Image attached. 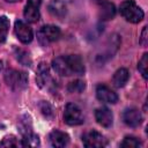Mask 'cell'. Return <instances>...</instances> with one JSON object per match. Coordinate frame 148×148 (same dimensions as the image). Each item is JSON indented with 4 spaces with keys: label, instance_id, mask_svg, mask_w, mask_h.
Instances as JSON below:
<instances>
[{
    "label": "cell",
    "instance_id": "cell-15",
    "mask_svg": "<svg viewBox=\"0 0 148 148\" xmlns=\"http://www.w3.org/2000/svg\"><path fill=\"white\" fill-rule=\"evenodd\" d=\"M130 79V72L126 68H119L114 72L112 76V84L116 88H121L124 87Z\"/></svg>",
    "mask_w": 148,
    "mask_h": 148
},
{
    "label": "cell",
    "instance_id": "cell-8",
    "mask_svg": "<svg viewBox=\"0 0 148 148\" xmlns=\"http://www.w3.org/2000/svg\"><path fill=\"white\" fill-rule=\"evenodd\" d=\"M42 0H28L25 7H24V18L29 23H35L39 20V7H40Z\"/></svg>",
    "mask_w": 148,
    "mask_h": 148
},
{
    "label": "cell",
    "instance_id": "cell-24",
    "mask_svg": "<svg viewBox=\"0 0 148 148\" xmlns=\"http://www.w3.org/2000/svg\"><path fill=\"white\" fill-rule=\"evenodd\" d=\"M67 89H68L69 92H77L79 94V92H82L86 89V83L82 80H75V81H73L68 84Z\"/></svg>",
    "mask_w": 148,
    "mask_h": 148
},
{
    "label": "cell",
    "instance_id": "cell-9",
    "mask_svg": "<svg viewBox=\"0 0 148 148\" xmlns=\"http://www.w3.org/2000/svg\"><path fill=\"white\" fill-rule=\"evenodd\" d=\"M36 81H37V84H38L40 88L49 89L51 86H53V81H52V79H51L49 67H47L44 62H40V64L38 65L37 75H36Z\"/></svg>",
    "mask_w": 148,
    "mask_h": 148
},
{
    "label": "cell",
    "instance_id": "cell-14",
    "mask_svg": "<svg viewBox=\"0 0 148 148\" xmlns=\"http://www.w3.org/2000/svg\"><path fill=\"white\" fill-rule=\"evenodd\" d=\"M116 15V7L112 2L104 1L99 6V18L102 21H109L112 20Z\"/></svg>",
    "mask_w": 148,
    "mask_h": 148
},
{
    "label": "cell",
    "instance_id": "cell-20",
    "mask_svg": "<svg viewBox=\"0 0 148 148\" xmlns=\"http://www.w3.org/2000/svg\"><path fill=\"white\" fill-rule=\"evenodd\" d=\"M142 143L141 141L135 138V136H125V139L123 140V142L120 143V147L123 148H138V147H141Z\"/></svg>",
    "mask_w": 148,
    "mask_h": 148
},
{
    "label": "cell",
    "instance_id": "cell-5",
    "mask_svg": "<svg viewBox=\"0 0 148 148\" xmlns=\"http://www.w3.org/2000/svg\"><path fill=\"white\" fill-rule=\"evenodd\" d=\"M64 121L71 126H76V125L82 124L83 114H82L81 109L73 103H68L64 111Z\"/></svg>",
    "mask_w": 148,
    "mask_h": 148
},
{
    "label": "cell",
    "instance_id": "cell-21",
    "mask_svg": "<svg viewBox=\"0 0 148 148\" xmlns=\"http://www.w3.org/2000/svg\"><path fill=\"white\" fill-rule=\"evenodd\" d=\"M15 56H16V59L18 60V62H21L22 65L24 66H31V58L29 56V53L24 50H16L15 52Z\"/></svg>",
    "mask_w": 148,
    "mask_h": 148
},
{
    "label": "cell",
    "instance_id": "cell-7",
    "mask_svg": "<svg viewBox=\"0 0 148 148\" xmlns=\"http://www.w3.org/2000/svg\"><path fill=\"white\" fill-rule=\"evenodd\" d=\"M14 31H15V35L17 37V39L23 43V44H28L32 40V37H34V34H32V29L27 24L24 23L23 21H16L15 22V25H14Z\"/></svg>",
    "mask_w": 148,
    "mask_h": 148
},
{
    "label": "cell",
    "instance_id": "cell-27",
    "mask_svg": "<svg viewBox=\"0 0 148 148\" xmlns=\"http://www.w3.org/2000/svg\"><path fill=\"white\" fill-rule=\"evenodd\" d=\"M7 2H18V1H21V0H6Z\"/></svg>",
    "mask_w": 148,
    "mask_h": 148
},
{
    "label": "cell",
    "instance_id": "cell-3",
    "mask_svg": "<svg viewBox=\"0 0 148 148\" xmlns=\"http://www.w3.org/2000/svg\"><path fill=\"white\" fill-rule=\"evenodd\" d=\"M5 81L8 87H10L15 91H20L27 88L28 86V75L24 72L9 69L5 74Z\"/></svg>",
    "mask_w": 148,
    "mask_h": 148
},
{
    "label": "cell",
    "instance_id": "cell-6",
    "mask_svg": "<svg viewBox=\"0 0 148 148\" xmlns=\"http://www.w3.org/2000/svg\"><path fill=\"white\" fill-rule=\"evenodd\" d=\"M82 142L83 146L87 148H102L105 147L108 143L104 135H102L97 131H89L84 133L82 135Z\"/></svg>",
    "mask_w": 148,
    "mask_h": 148
},
{
    "label": "cell",
    "instance_id": "cell-25",
    "mask_svg": "<svg viewBox=\"0 0 148 148\" xmlns=\"http://www.w3.org/2000/svg\"><path fill=\"white\" fill-rule=\"evenodd\" d=\"M39 110H40V112L43 113V116L46 118V119H52L53 118V116H54V113H53V109H52V106L47 103V102H40V104H39Z\"/></svg>",
    "mask_w": 148,
    "mask_h": 148
},
{
    "label": "cell",
    "instance_id": "cell-23",
    "mask_svg": "<svg viewBox=\"0 0 148 148\" xmlns=\"http://www.w3.org/2000/svg\"><path fill=\"white\" fill-rule=\"evenodd\" d=\"M147 67H148V53H145L142 56V58L139 60V64H138V69H139V72L141 73V75L145 80L148 79Z\"/></svg>",
    "mask_w": 148,
    "mask_h": 148
},
{
    "label": "cell",
    "instance_id": "cell-1",
    "mask_svg": "<svg viewBox=\"0 0 148 148\" xmlns=\"http://www.w3.org/2000/svg\"><path fill=\"white\" fill-rule=\"evenodd\" d=\"M52 67L56 71V73L61 76L82 75L86 71L81 57L76 54L57 57L52 60Z\"/></svg>",
    "mask_w": 148,
    "mask_h": 148
},
{
    "label": "cell",
    "instance_id": "cell-22",
    "mask_svg": "<svg viewBox=\"0 0 148 148\" xmlns=\"http://www.w3.org/2000/svg\"><path fill=\"white\" fill-rule=\"evenodd\" d=\"M1 147H22V142L14 135H7L0 142Z\"/></svg>",
    "mask_w": 148,
    "mask_h": 148
},
{
    "label": "cell",
    "instance_id": "cell-19",
    "mask_svg": "<svg viewBox=\"0 0 148 148\" xmlns=\"http://www.w3.org/2000/svg\"><path fill=\"white\" fill-rule=\"evenodd\" d=\"M9 30V20L6 16H0V44L6 40Z\"/></svg>",
    "mask_w": 148,
    "mask_h": 148
},
{
    "label": "cell",
    "instance_id": "cell-2",
    "mask_svg": "<svg viewBox=\"0 0 148 148\" xmlns=\"http://www.w3.org/2000/svg\"><path fill=\"white\" fill-rule=\"evenodd\" d=\"M119 10H120L121 16L126 21H128L131 23H139L143 18V16H145L143 10L135 3L134 0H126V1H124L120 5Z\"/></svg>",
    "mask_w": 148,
    "mask_h": 148
},
{
    "label": "cell",
    "instance_id": "cell-17",
    "mask_svg": "<svg viewBox=\"0 0 148 148\" xmlns=\"http://www.w3.org/2000/svg\"><path fill=\"white\" fill-rule=\"evenodd\" d=\"M17 126H18V130H20V133L22 134V136L32 132L31 120H30V118H29L28 116H23V117H21V119L18 120Z\"/></svg>",
    "mask_w": 148,
    "mask_h": 148
},
{
    "label": "cell",
    "instance_id": "cell-16",
    "mask_svg": "<svg viewBox=\"0 0 148 148\" xmlns=\"http://www.w3.org/2000/svg\"><path fill=\"white\" fill-rule=\"evenodd\" d=\"M49 12L58 18H62L66 15V5L62 0H52L49 3Z\"/></svg>",
    "mask_w": 148,
    "mask_h": 148
},
{
    "label": "cell",
    "instance_id": "cell-13",
    "mask_svg": "<svg viewBox=\"0 0 148 148\" xmlns=\"http://www.w3.org/2000/svg\"><path fill=\"white\" fill-rule=\"evenodd\" d=\"M49 140L52 147L56 148H64L69 143V136L67 133L61 132L59 130H54L50 133Z\"/></svg>",
    "mask_w": 148,
    "mask_h": 148
},
{
    "label": "cell",
    "instance_id": "cell-4",
    "mask_svg": "<svg viewBox=\"0 0 148 148\" xmlns=\"http://www.w3.org/2000/svg\"><path fill=\"white\" fill-rule=\"evenodd\" d=\"M60 35L61 31L57 25L47 24V25H43L37 31V40L42 46H47L51 43L58 40Z\"/></svg>",
    "mask_w": 148,
    "mask_h": 148
},
{
    "label": "cell",
    "instance_id": "cell-12",
    "mask_svg": "<svg viewBox=\"0 0 148 148\" xmlns=\"http://www.w3.org/2000/svg\"><path fill=\"white\" fill-rule=\"evenodd\" d=\"M123 120L124 123L130 127H138L142 121L141 112L135 108L126 109L123 113Z\"/></svg>",
    "mask_w": 148,
    "mask_h": 148
},
{
    "label": "cell",
    "instance_id": "cell-28",
    "mask_svg": "<svg viewBox=\"0 0 148 148\" xmlns=\"http://www.w3.org/2000/svg\"><path fill=\"white\" fill-rule=\"evenodd\" d=\"M1 69H2V62L0 61V71H1Z\"/></svg>",
    "mask_w": 148,
    "mask_h": 148
},
{
    "label": "cell",
    "instance_id": "cell-26",
    "mask_svg": "<svg viewBox=\"0 0 148 148\" xmlns=\"http://www.w3.org/2000/svg\"><path fill=\"white\" fill-rule=\"evenodd\" d=\"M139 42H140V44H141L142 46H146V45L148 44V36H147V27H143V29H142V32H141V37H140Z\"/></svg>",
    "mask_w": 148,
    "mask_h": 148
},
{
    "label": "cell",
    "instance_id": "cell-11",
    "mask_svg": "<svg viewBox=\"0 0 148 148\" xmlns=\"http://www.w3.org/2000/svg\"><path fill=\"white\" fill-rule=\"evenodd\" d=\"M95 118L97 120V123L105 127V128H109L112 126L113 124V114L111 112L110 109L105 108V106H102V108H98L96 109L95 111Z\"/></svg>",
    "mask_w": 148,
    "mask_h": 148
},
{
    "label": "cell",
    "instance_id": "cell-10",
    "mask_svg": "<svg viewBox=\"0 0 148 148\" xmlns=\"http://www.w3.org/2000/svg\"><path fill=\"white\" fill-rule=\"evenodd\" d=\"M96 97L103 102V103H110V104H114L118 101V95L111 90L109 87L104 86V84H99L96 88Z\"/></svg>",
    "mask_w": 148,
    "mask_h": 148
},
{
    "label": "cell",
    "instance_id": "cell-18",
    "mask_svg": "<svg viewBox=\"0 0 148 148\" xmlns=\"http://www.w3.org/2000/svg\"><path fill=\"white\" fill-rule=\"evenodd\" d=\"M22 147H37L39 146V138L34 132L23 135V139H21Z\"/></svg>",
    "mask_w": 148,
    "mask_h": 148
}]
</instances>
